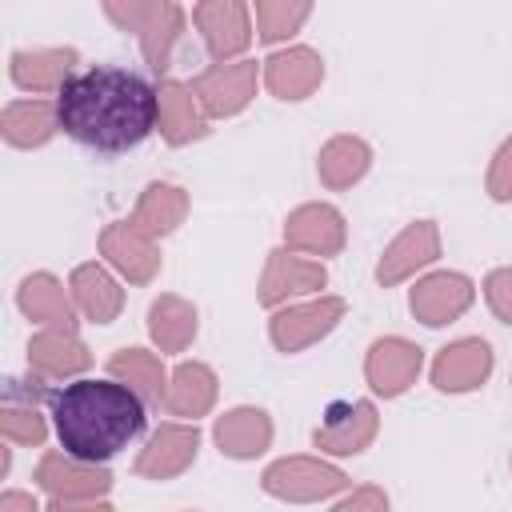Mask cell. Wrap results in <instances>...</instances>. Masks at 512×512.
<instances>
[{"mask_svg": "<svg viewBox=\"0 0 512 512\" xmlns=\"http://www.w3.org/2000/svg\"><path fill=\"white\" fill-rule=\"evenodd\" d=\"M372 168V144L364 136H352V132H340L332 140L320 144L316 152V176L324 188L332 192H344L352 184H360Z\"/></svg>", "mask_w": 512, "mask_h": 512, "instance_id": "26", "label": "cell"}, {"mask_svg": "<svg viewBox=\"0 0 512 512\" xmlns=\"http://www.w3.org/2000/svg\"><path fill=\"white\" fill-rule=\"evenodd\" d=\"M192 24L204 40V52L216 64L244 60L240 52L252 44V8L240 0H200L192 8Z\"/></svg>", "mask_w": 512, "mask_h": 512, "instance_id": "6", "label": "cell"}, {"mask_svg": "<svg viewBox=\"0 0 512 512\" xmlns=\"http://www.w3.org/2000/svg\"><path fill=\"white\" fill-rule=\"evenodd\" d=\"M0 432L8 444H20V448H40L48 440V420L40 416V408L32 400H12L4 396V408H0Z\"/></svg>", "mask_w": 512, "mask_h": 512, "instance_id": "32", "label": "cell"}, {"mask_svg": "<svg viewBox=\"0 0 512 512\" xmlns=\"http://www.w3.org/2000/svg\"><path fill=\"white\" fill-rule=\"evenodd\" d=\"M32 480L52 500H104V492L112 488V472L104 464L76 460V456L60 452V448H52V452H44L36 460Z\"/></svg>", "mask_w": 512, "mask_h": 512, "instance_id": "15", "label": "cell"}, {"mask_svg": "<svg viewBox=\"0 0 512 512\" xmlns=\"http://www.w3.org/2000/svg\"><path fill=\"white\" fill-rule=\"evenodd\" d=\"M56 112H60V132L68 140L104 156L144 144L160 120L156 88L140 72L116 64H92L76 72L60 88Z\"/></svg>", "mask_w": 512, "mask_h": 512, "instance_id": "1", "label": "cell"}, {"mask_svg": "<svg viewBox=\"0 0 512 512\" xmlns=\"http://www.w3.org/2000/svg\"><path fill=\"white\" fill-rule=\"evenodd\" d=\"M108 376L128 384L144 404L160 408L164 396H168V376L172 372H164V360L156 352H148V348H116L108 356Z\"/></svg>", "mask_w": 512, "mask_h": 512, "instance_id": "29", "label": "cell"}, {"mask_svg": "<svg viewBox=\"0 0 512 512\" xmlns=\"http://www.w3.org/2000/svg\"><path fill=\"white\" fill-rule=\"evenodd\" d=\"M76 48H16L8 56V76L24 92H56L76 76Z\"/></svg>", "mask_w": 512, "mask_h": 512, "instance_id": "20", "label": "cell"}, {"mask_svg": "<svg viewBox=\"0 0 512 512\" xmlns=\"http://www.w3.org/2000/svg\"><path fill=\"white\" fill-rule=\"evenodd\" d=\"M344 468L320 460V456H280L260 472V488L284 504H316L336 492H348Z\"/></svg>", "mask_w": 512, "mask_h": 512, "instance_id": "4", "label": "cell"}, {"mask_svg": "<svg viewBox=\"0 0 512 512\" xmlns=\"http://www.w3.org/2000/svg\"><path fill=\"white\" fill-rule=\"evenodd\" d=\"M308 16H312V4H308V0H256V4H252L256 36H260L264 44H280V40L296 36Z\"/></svg>", "mask_w": 512, "mask_h": 512, "instance_id": "31", "label": "cell"}, {"mask_svg": "<svg viewBox=\"0 0 512 512\" xmlns=\"http://www.w3.org/2000/svg\"><path fill=\"white\" fill-rule=\"evenodd\" d=\"M0 512H44V508L36 504V496H32V492L8 488V492L0 496Z\"/></svg>", "mask_w": 512, "mask_h": 512, "instance_id": "36", "label": "cell"}, {"mask_svg": "<svg viewBox=\"0 0 512 512\" xmlns=\"http://www.w3.org/2000/svg\"><path fill=\"white\" fill-rule=\"evenodd\" d=\"M260 64L256 60H232V64H212L192 80V92L200 100V108L208 112V120H228L240 116L260 84Z\"/></svg>", "mask_w": 512, "mask_h": 512, "instance_id": "7", "label": "cell"}, {"mask_svg": "<svg viewBox=\"0 0 512 512\" xmlns=\"http://www.w3.org/2000/svg\"><path fill=\"white\" fill-rule=\"evenodd\" d=\"M260 80L268 84V92L276 100H308L320 84H324V56L308 44H288V48H276L268 60H264V72Z\"/></svg>", "mask_w": 512, "mask_h": 512, "instance_id": "18", "label": "cell"}, {"mask_svg": "<svg viewBox=\"0 0 512 512\" xmlns=\"http://www.w3.org/2000/svg\"><path fill=\"white\" fill-rule=\"evenodd\" d=\"M348 244V220L336 204L324 200H308L300 208L288 212L284 220V248L288 252H304V256H340Z\"/></svg>", "mask_w": 512, "mask_h": 512, "instance_id": "10", "label": "cell"}, {"mask_svg": "<svg viewBox=\"0 0 512 512\" xmlns=\"http://www.w3.org/2000/svg\"><path fill=\"white\" fill-rule=\"evenodd\" d=\"M344 312H348L344 296H324V292L304 304H284L268 316V340L276 352L296 356V352L312 348L316 340H324L344 320Z\"/></svg>", "mask_w": 512, "mask_h": 512, "instance_id": "5", "label": "cell"}, {"mask_svg": "<svg viewBox=\"0 0 512 512\" xmlns=\"http://www.w3.org/2000/svg\"><path fill=\"white\" fill-rule=\"evenodd\" d=\"M196 328H200V316H196V304L176 296V292H160L148 308V336L160 352H184L192 340H196Z\"/></svg>", "mask_w": 512, "mask_h": 512, "instance_id": "30", "label": "cell"}, {"mask_svg": "<svg viewBox=\"0 0 512 512\" xmlns=\"http://www.w3.org/2000/svg\"><path fill=\"white\" fill-rule=\"evenodd\" d=\"M188 208H192V200H188V192L180 184L152 180V184H144V192H140V200L132 208V224L140 232H148L152 240H160V236H172L188 220Z\"/></svg>", "mask_w": 512, "mask_h": 512, "instance_id": "28", "label": "cell"}, {"mask_svg": "<svg viewBox=\"0 0 512 512\" xmlns=\"http://www.w3.org/2000/svg\"><path fill=\"white\" fill-rule=\"evenodd\" d=\"M496 368V352L484 336H460L452 344H444L436 356H432V388L436 392H448V396H464V392H476Z\"/></svg>", "mask_w": 512, "mask_h": 512, "instance_id": "12", "label": "cell"}, {"mask_svg": "<svg viewBox=\"0 0 512 512\" xmlns=\"http://www.w3.org/2000/svg\"><path fill=\"white\" fill-rule=\"evenodd\" d=\"M196 452H200V428L188 420H164L136 452L132 472L144 480H176L196 464Z\"/></svg>", "mask_w": 512, "mask_h": 512, "instance_id": "14", "label": "cell"}, {"mask_svg": "<svg viewBox=\"0 0 512 512\" xmlns=\"http://www.w3.org/2000/svg\"><path fill=\"white\" fill-rule=\"evenodd\" d=\"M424 368V348L408 336H380L364 352V380L376 396L396 400L404 396Z\"/></svg>", "mask_w": 512, "mask_h": 512, "instance_id": "11", "label": "cell"}, {"mask_svg": "<svg viewBox=\"0 0 512 512\" xmlns=\"http://www.w3.org/2000/svg\"><path fill=\"white\" fill-rule=\"evenodd\" d=\"M28 368L40 380H80L92 368V352L76 332L44 328L28 340Z\"/></svg>", "mask_w": 512, "mask_h": 512, "instance_id": "21", "label": "cell"}, {"mask_svg": "<svg viewBox=\"0 0 512 512\" xmlns=\"http://www.w3.org/2000/svg\"><path fill=\"white\" fill-rule=\"evenodd\" d=\"M68 292H72L76 312H80L84 320H92V324H112V320L120 316V308H124V288H120L116 276H112L104 264H96V260L72 268Z\"/></svg>", "mask_w": 512, "mask_h": 512, "instance_id": "25", "label": "cell"}, {"mask_svg": "<svg viewBox=\"0 0 512 512\" xmlns=\"http://www.w3.org/2000/svg\"><path fill=\"white\" fill-rule=\"evenodd\" d=\"M104 16L116 28L136 32L140 52L156 76H164L172 68V52H176V44L184 36V20H188V12L180 4H172V0H104Z\"/></svg>", "mask_w": 512, "mask_h": 512, "instance_id": "3", "label": "cell"}, {"mask_svg": "<svg viewBox=\"0 0 512 512\" xmlns=\"http://www.w3.org/2000/svg\"><path fill=\"white\" fill-rule=\"evenodd\" d=\"M508 384H512V380H508Z\"/></svg>", "mask_w": 512, "mask_h": 512, "instance_id": "39", "label": "cell"}, {"mask_svg": "<svg viewBox=\"0 0 512 512\" xmlns=\"http://www.w3.org/2000/svg\"><path fill=\"white\" fill-rule=\"evenodd\" d=\"M436 260H440V224L436 220H412L384 244L380 260H376V284L396 288Z\"/></svg>", "mask_w": 512, "mask_h": 512, "instance_id": "13", "label": "cell"}, {"mask_svg": "<svg viewBox=\"0 0 512 512\" xmlns=\"http://www.w3.org/2000/svg\"><path fill=\"white\" fill-rule=\"evenodd\" d=\"M16 304L28 320L56 328V332H76V304L72 292L52 276V272H28L16 288Z\"/></svg>", "mask_w": 512, "mask_h": 512, "instance_id": "23", "label": "cell"}, {"mask_svg": "<svg viewBox=\"0 0 512 512\" xmlns=\"http://www.w3.org/2000/svg\"><path fill=\"white\" fill-rule=\"evenodd\" d=\"M60 132L56 100L32 96V100H8L0 112V136L12 148H44Z\"/></svg>", "mask_w": 512, "mask_h": 512, "instance_id": "27", "label": "cell"}, {"mask_svg": "<svg viewBox=\"0 0 512 512\" xmlns=\"http://www.w3.org/2000/svg\"><path fill=\"white\" fill-rule=\"evenodd\" d=\"M156 104H160L156 128H160V136H164L172 148H184V144H192V140H200V136L208 132V112L200 108L192 84L164 76V80L156 84Z\"/></svg>", "mask_w": 512, "mask_h": 512, "instance_id": "22", "label": "cell"}, {"mask_svg": "<svg viewBox=\"0 0 512 512\" xmlns=\"http://www.w3.org/2000/svg\"><path fill=\"white\" fill-rule=\"evenodd\" d=\"M100 256L108 268H116L128 284H152L160 272V248L148 232H140L132 220H112L100 232Z\"/></svg>", "mask_w": 512, "mask_h": 512, "instance_id": "16", "label": "cell"}, {"mask_svg": "<svg viewBox=\"0 0 512 512\" xmlns=\"http://www.w3.org/2000/svg\"><path fill=\"white\" fill-rule=\"evenodd\" d=\"M216 396H220L216 372H212L204 360H184V364H176L172 376H168L164 412H168V416H180V420H188V424H196L200 416L212 412Z\"/></svg>", "mask_w": 512, "mask_h": 512, "instance_id": "24", "label": "cell"}, {"mask_svg": "<svg viewBox=\"0 0 512 512\" xmlns=\"http://www.w3.org/2000/svg\"><path fill=\"white\" fill-rule=\"evenodd\" d=\"M484 188H488V196H492L496 204H508V200H512V136L492 152Z\"/></svg>", "mask_w": 512, "mask_h": 512, "instance_id": "34", "label": "cell"}, {"mask_svg": "<svg viewBox=\"0 0 512 512\" xmlns=\"http://www.w3.org/2000/svg\"><path fill=\"white\" fill-rule=\"evenodd\" d=\"M380 432V412L372 400H352V404H336L328 412L324 424H316L312 444L324 456H360L364 448H372Z\"/></svg>", "mask_w": 512, "mask_h": 512, "instance_id": "17", "label": "cell"}, {"mask_svg": "<svg viewBox=\"0 0 512 512\" xmlns=\"http://www.w3.org/2000/svg\"><path fill=\"white\" fill-rule=\"evenodd\" d=\"M332 512H392V500L380 484H356L332 504Z\"/></svg>", "mask_w": 512, "mask_h": 512, "instance_id": "35", "label": "cell"}, {"mask_svg": "<svg viewBox=\"0 0 512 512\" xmlns=\"http://www.w3.org/2000/svg\"><path fill=\"white\" fill-rule=\"evenodd\" d=\"M484 300L500 324H512V264L492 268L484 276Z\"/></svg>", "mask_w": 512, "mask_h": 512, "instance_id": "33", "label": "cell"}, {"mask_svg": "<svg viewBox=\"0 0 512 512\" xmlns=\"http://www.w3.org/2000/svg\"><path fill=\"white\" fill-rule=\"evenodd\" d=\"M44 512H116L108 500H52Z\"/></svg>", "mask_w": 512, "mask_h": 512, "instance_id": "37", "label": "cell"}, {"mask_svg": "<svg viewBox=\"0 0 512 512\" xmlns=\"http://www.w3.org/2000/svg\"><path fill=\"white\" fill-rule=\"evenodd\" d=\"M508 468H512V456H508Z\"/></svg>", "mask_w": 512, "mask_h": 512, "instance_id": "38", "label": "cell"}, {"mask_svg": "<svg viewBox=\"0 0 512 512\" xmlns=\"http://www.w3.org/2000/svg\"><path fill=\"white\" fill-rule=\"evenodd\" d=\"M328 284V268L320 260H308V256H296L288 248H272L268 260H264V272H260V284H256V300L260 308L276 312L284 308L288 300L296 296H312Z\"/></svg>", "mask_w": 512, "mask_h": 512, "instance_id": "9", "label": "cell"}, {"mask_svg": "<svg viewBox=\"0 0 512 512\" xmlns=\"http://www.w3.org/2000/svg\"><path fill=\"white\" fill-rule=\"evenodd\" d=\"M212 440L228 460H256L272 448V416L256 404H236L212 424Z\"/></svg>", "mask_w": 512, "mask_h": 512, "instance_id": "19", "label": "cell"}, {"mask_svg": "<svg viewBox=\"0 0 512 512\" xmlns=\"http://www.w3.org/2000/svg\"><path fill=\"white\" fill-rule=\"evenodd\" d=\"M472 300H476L472 276L452 272V268H436L408 288V308L424 328H444V324L460 320L472 308Z\"/></svg>", "mask_w": 512, "mask_h": 512, "instance_id": "8", "label": "cell"}, {"mask_svg": "<svg viewBox=\"0 0 512 512\" xmlns=\"http://www.w3.org/2000/svg\"><path fill=\"white\" fill-rule=\"evenodd\" d=\"M48 412L60 448L88 464L112 460L144 432V400L112 376H80L56 388L48 396Z\"/></svg>", "mask_w": 512, "mask_h": 512, "instance_id": "2", "label": "cell"}]
</instances>
